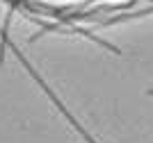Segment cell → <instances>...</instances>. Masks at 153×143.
<instances>
[{
	"label": "cell",
	"instance_id": "6da1fadb",
	"mask_svg": "<svg viewBox=\"0 0 153 143\" xmlns=\"http://www.w3.org/2000/svg\"><path fill=\"white\" fill-rule=\"evenodd\" d=\"M151 93H153V91H151Z\"/></svg>",
	"mask_w": 153,
	"mask_h": 143
}]
</instances>
